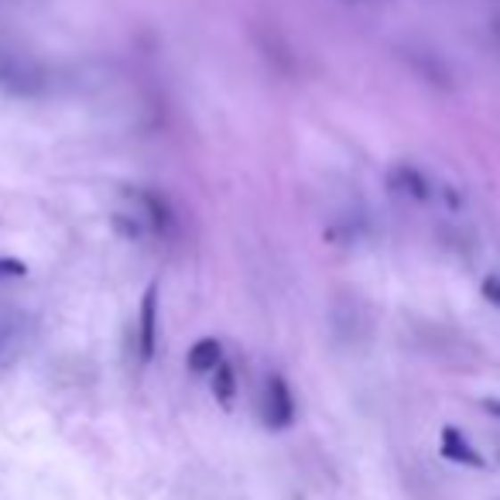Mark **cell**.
Here are the masks:
<instances>
[{"label":"cell","mask_w":500,"mask_h":500,"mask_svg":"<svg viewBox=\"0 0 500 500\" xmlns=\"http://www.w3.org/2000/svg\"><path fill=\"white\" fill-rule=\"evenodd\" d=\"M154 326H158V302H154V288H148L141 302V360L154 357Z\"/></svg>","instance_id":"cell-4"},{"label":"cell","mask_w":500,"mask_h":500,"mask_svg":"<svg viewBox=\"0 0 500 500\" xmlns=\"http://www.w3.org/2000/svg\"><path fill=\"white\" fill-rule=\"evenodd\" d=\"M213 394L219 398V405H234V394H237V381H234V367L223 360L217 370H213Z\"/></svg>","instance_id":"cell-7"},{"label":"cell","mask_w":500,"mask_h":500,"mask_svg":"<svg viewBox=\"0 0 500 500\" xmlns=\"http://www.w3.org/2000/svg\"><path fill=\"white\" fill-rule=\"evenodd\" d=\"M11 347V336H7V329H0V353Z\"/></svg>","instance_id":"cell-10"},{"label":"cell","mask_w":500,"mask_h":500,"mask_svg":"<svg viewBox=\"0 0 500 500\" xmlns=\"http://www.w3.org/2000/svg\"><path fill=\"white\" fill-rule=\"evenodd\" d=\"M480 295L494 305V308H500V275H487V278L480 282Z\"/></svg>","instance_id":"cell-8"},{"label":"cell","mask_w":500,"mask_h":500,"mask_svg":"<svg viewBox=\"0 0 500 500\" xmlns=\"http://www.w3.org/2000/svg\"><path fill=\"white\" fill-rule=\"evenodd\" d=\"M442 456L449 459V463H459V466H473V470H483V456H480L477 449L466 442V435L459 432V429H442Z\"/></svg>","instance_id":"cell-3"},{"label":"cell","mask_w":500,"mask_h":500,"mask_svg":"<svg viewBox=\"0 0 500 500\" xmlns=\"http://www.w3.org/2000/svg\"><path fill=\"white\" fill-rule=\"evenodd\" d=\"M223 364V347L217 340H199L196 347L189 349V370L193 373H213Z\"/></svg>","instance_id":"cell-5"},{"label":"cell","mask_w":500,"mask_h":500,"mask_svg":"<svg viewBox=\"0 0 500 500\" xmlns=\"http://www.w3.org/2000/svg\"><path fill=\"white\" fill-rule=\"evenodd\" d=\"M391 185L398 189V193L418 199V202H425V199L432 196V182H429V175L422 172V168H414V165H408V161L394 165Z\"/></svg>","instance_id":"cell-2"},{"label":"cell","mask_w":500,"mask_h":500,"mask_svg":"<svg viewBox=\"0 0 500 500\" xmlns=\"http://www.w3.org/2000/svg\"><path fill=\"white\" fill-rule=\"evenodd\" d=\"M261 408H264V425L275 429V432H282V429H288V425L295 422V398L288 391L282 373H271V377H267Z\"/></svg>","instance_id":"cell-1"},{"label":"cell","mask_w":500,"mask_h":500,"mask_svg":"<svg viewBox=\"0 0 500 500\" xmlns=\"http://www.w3.org/2000/svg\"><path fill=\"white\" fill-rule=\"evenodd\" d=\"M483 408H487V414L500 418V401H497V398H487V401H483Z\"/></svg>","instance_id":"cell-9"},{"label":"cell","mask_w":500,"mask_h":500,"mask_svg":"<svg viewBox=\"0 0 500 500\" xmlns=\"http://www.w3.org/2000/svg\"><path fill=\"white\" fill-rule=\"evenodd\" d=\"M131 199H134V209H137V217L148 219L154 230H161V226L168 223V209H165V202H161L158 196H152V193H141V189H134Z\"/></svg>","instance_id":"cell-6"}]
</instances>
